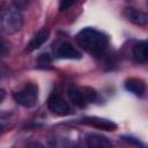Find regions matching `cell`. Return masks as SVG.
<instances>
[{
	"mask_svg": "<svg viewBox=\"0 0 148 148\" xmlns=\"http://www.w3.org/2000/svg\"><path fill=\"white\" fill-rule=\"evenodd\" d=\"M86 141H87V145L91 148H108L112 146L109 139L101 134H89L87 135Z\"/></svg>",
	"mask_w": 148,
	"mask_h": 148,
	"instance_id": "cell-8",
	"label": "cell"
},
{
	"mask_svg": "<svg viewBox=\"0 0 148 148\" xmlns=\"http://www.w3.org/2000/svg\"><path fill=\"white\" fill-rule=\"evenodd\" d=\"M47 38H49V30H47V29H42V30H39V31L34 36V38L30 40V43H29L27 50H28V51H35V50L39 49V47L47 40Z\"/></svg>",
	"mask_w": 148,
	"mask_h": 148,
	"instance_id": "cell-10",
	"label": "cell"
},
{
	"mask_svg": "<svg viewBox=\"0 0 148 148\" xmlns=\"http://www.w3.org/2000/svg\"><path fill=\"white\" fill-rule=\"evenodd\" d=\"M57 57L61 59H80L81 53L69 43H62L57 50Z\"/></svg>",
	"mask_w": 148,
	"mask_h": 148,
	"instance_id": "cell-7",
	"label": "cell"
},
{
	"mask_svg": "<svg viewBox=\"0 0 148 148\" xmlns=\"http://www.w3.org/2000/svg\"><path fill=\"white\" fill-rule=\"evenodd\" d=\"M75 2V0H60V6H59V9L61 12L68 9L71 6H73Z\"/></svg>",
	"mask_w": 148,
	"mask_h": 148,
	"instance_id": "cell-13",
	"label": "cell"
},
{
	"mask_svg": "<svg viewBox=\"0 0 148 148\" xmlns=\"http://www.w3.org/2000/svg\"><path fill=\"white\" fill-rule=\"evenodd\" d=\"M82 123L99 130H104V131H114L117 128L116 123L105 118H99V117H86L82 119Z\"/></svg>",
	"mask_w": 148,
	"mask_h": 148,
	"instance_id": "cell-5",
	"label": "cell"
},
{
	"mask_svg": "<svg viewBox=\"0 0 148 148\" xmlns=\"http://www.w3.org/2000/svg\"><path fill=\"white\" fill-rule=\"evenodd\" d=\"M124 15L128 21L138 25H147L148 24V14L142 10H139L134 7H126L124 10Z\"/></svg>",
	"mask_w": 148,
	"mask_h": 148,
	"instance_id": "cell-6",
	"label": "cell"
},
{
	"mask_svg": "<svg viewBox=\"0 0 148 148\" xmlns=\"http://www.w3.org/2000/svg\"><path fill=\"white\" fill-rule=\"evenodd\" d=\"M23 25V16L17 8L8 7L1 13V30L7 35L16 34Z\"/></svg>",
	"mask_w": 148,
	"mask_h": 148,
	"instance_id": "cell-2",
	"label": "cell"
},
{
	"mask_svg": "<svg viewBox=\"0 0 148 148\" xmlns=\"http://www.w3.org/2000/svg\"><path fill=\"white\" fill-rule=\"evenodd\" d=\"M133 57L138 62H148V42H140L133 47Z\"/></svg>",
	"mask_w": 148,
	"mask_h": 148,
	"instance_id": "cell-9",
	"label": "cell"
},
{
	"mask_svg": "<svg viewBox=\"0 0 148 148\" xmlns=\"http://www.w3.org/2000/svg\"><path fill=\"white\" fill-rule=\"evenodd\" d=\"M77 44L89 53L99 54L109 45V38L102 31L94 28H84L76 35Z\"/></svg>",
	"mask_w": 148,
	"mask_h": 148,
	"instance_id": "cell-1",
	"label": "cell"
},
{
	"mask_svg": "<svg viewBox=\"0 0 148 148\" xmlns=\"http://www.w3.org/2000/svg\"><path fill=\"white\" fill-rule=\"evenodd\" d=\"M47 106L53 113H57L60 116L69 114L72 111L69 104L58 94H52L50 96V98L47 101Z\"/></svg>",
	"mask_w": 148,
	"mask_h": 148,
	"instance_id": "cell-4",
	"label": "cell"
},
{
	"mask_svg": "<svg viewBox=\"0 0 148 148\" xmlns=\"http://www.w3.org/2000/svg\"><path fill=\"white\" fill-rule=\"evenodd\" d=\"M15 101L25 108H31L36 104L38 98V89L35 84H28L22 90L14 94Z\"/></svg>",
	"mask_w": 148,
	"mask_h": 148,
	"instance_id": "cell-3",
	"label": "cell"
},
{
	"mask_svg": "<svg viewBox=\"0 0 148 148\" xmlns=\"http://www.w3.org/2000/svg\"><path fill=\"white\" fill-rule=\"evenodd\" d=\"M67 91H68V96H69L71 101H72L75 105H77V106H83V105H84V102H86L87 99H86V97H84L83 91H82L80 88H77V87L74 86V84H69Z\"/></svg>",
	"mask_w": 148,
	"mask_h": 148,
	"instance_id": "cell-12",
	"label": "cell"
},
{
	"mask_svg": "<svg viewBox=\"0 0 148 148\" xmlns=\"http://www.w3.org/2000/svg\"><path fill=\"white\" fill-rule=\"evenodd\" d=\"M125 88H126V90H128L132 94L138 95V96H141L146 90V86H145L143 81L140 79H135V77L128 79L125 82Z\"/></svg>",
	"mask_w": 148,
	"mask_h": 148,
	"instance_id": "cell-11",
	"label": "cell"
},
{
	"mask_svg": "<svg viewBox=\"0 0 148 148\" xmlns=\"http://www.w3.org/2000/svg\"><path fill=\"white\" fill-rule=\"evenodd\" d=\"M124 139H125L126 141L131 142V143H134V145H136V146H141V143H140L138 140H135L134 138H132V136H124Z\"/></svg>",
	"mask_w": 148,
	"mask_h": 148,
	"instance_id": "cell-14",
	"label": "cell"
}]
</instances>
